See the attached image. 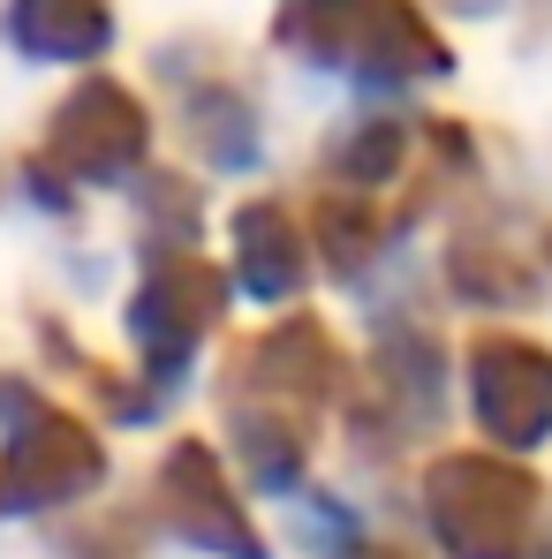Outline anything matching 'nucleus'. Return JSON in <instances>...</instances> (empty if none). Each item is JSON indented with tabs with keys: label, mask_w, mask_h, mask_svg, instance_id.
<instances>
[{
	"label": "nucleus",
	"mask_w": 552,
	"mask_h": 559,
	"mask_svg": "<svg viewBox=\"0 0 552 559\" xmlns=\"http://www.w3.org/2000/svg\"><path fill=\"white\" fill-rule=\"evenodd\" d=\"M15 23L31 46H92L106 15H98V0H23Z\"/></svg>",
	"instance_id": "1"
}]
</instances>
